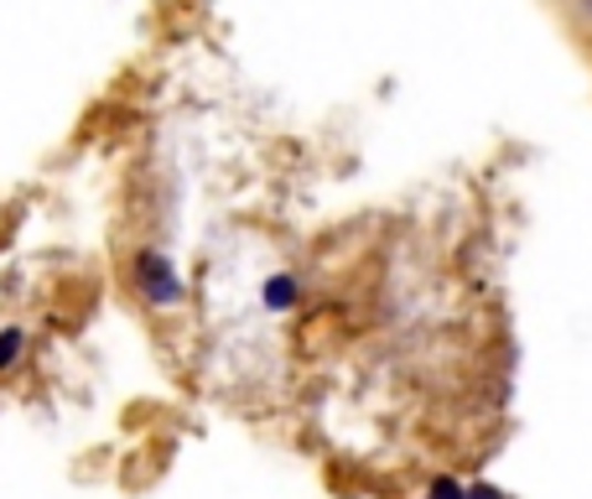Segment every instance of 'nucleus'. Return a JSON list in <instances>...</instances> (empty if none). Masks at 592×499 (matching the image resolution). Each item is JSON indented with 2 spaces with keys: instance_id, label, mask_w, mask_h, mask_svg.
<instances>
[{
  "instance_id": "obj_1",
  "label": "nucleus",
  "mask_w": 592,
  "mask_h": 499,
  "mask_svg": "<svg viewBox=\"0 0 592 499\" xmlns=\"http://www.w3.org/2000/svg\"><path fill=\"white\" fill-rule=\"evenodd\" d=\"M136 276H141V292L152 297L156 308H172V302L183 297V276L172 271L167 256H141L136 260Z\"/></svg>"
},
{
  "instance_id": "obj_2",
  "label": "nucleus",
  "mask_w": 592,
  "mask_h": 499,
  "mask_svg": "<svg viewBox=\"0 0 592 499\" xmlns=\"http://www.w3.org/2000/svg\"><path fill=\"white\" fill-rule=\"evenodd\" d=\"M17 354H21V333L17 328H6V333H0V370H6V364H17Z\"/></svg>"
},
{
  "instance_id": "obj_3",
  "label": "nucleus",
  "mask_w": 592,
  "mask_h": 499,
  "mask_svg": "<svg viewBox=\"0 0 592 499\" xmlns=\"http://www.w3.org/2000/svg\"><path fill=\"white\" fill-rule=\"evenodd\" d=\"M271 308H291V281L287 276H276L271 281Z\"/></svg>"
},
{
  "instance_id": "obj_4",
  "label": "nucleus",
  "mask_w": 592,
  "mask_h": 499,
  "mask_svg": "<svg viewBox=\"0 0 592 499\" xmlns=\"http://www.w3.org/2000/svg\"><path fill=\"white\" fill-rule=\"evenodd\" d=\"M437 499H463V495H457V484L442 479V484H437Z\"/></svg>"
},
{
  "instance_id": "obj_5",
  "label": "nucleus",
  "mask_w": 592,
  "mask_h": 499,
  "mask_svg": "<svg viewBox=\"0 0 592 499\" xmlns=\"http://www.w3.org/2000/svg\"><path fill=\"white\" fill-rule=\"evenodd\" d=\"M468 499H499V495H494V489H474V495H468Z\"/></svg>"
}]
</instances>
